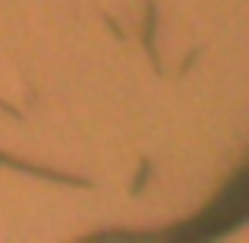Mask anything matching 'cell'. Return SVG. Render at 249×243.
I'll return each mask as SVG.
<instances>
[{"label":"cell","instance_id":"cell-1","mask_svg":"<svg viewBox=\"0 0 249 243\" xmlns=\"http://www.w3.org/2000/svg\"><path fill=\"white\" fill-rule=\"evenodd\" d=\"M243 208H246V183H243V177H240V180L224 193V202H221L214 212H208L205 218H199L193 227H183L180 234H186V237H208V234H218L221 227L227 224V218H240Z\"/></svg>","mask_w":249,"mask_h":243}]
</instances>
